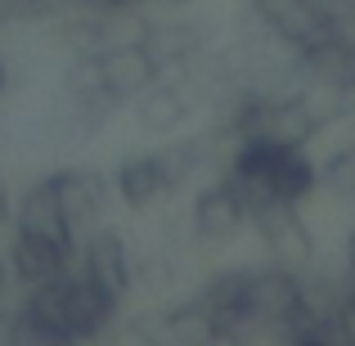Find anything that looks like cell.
I'll return each instance as SVG.
<instances>
[{"label":"cell","mask_w":355,"mask_h":346,"mask_svg":"<svg viewBox=\"0 0 355 346\" xmlns=\"http://www.w3.org/2000/svg\"><path fill=\"white\" fill-rule=\"evenodd\" d=\"M220 180L239 193L252 216L270 202H306L311 193H320V166L311 148H293L279 139H239L220 166Z\"/></svg>","instance_id":"1"},{"label":"cell","mask_w":355,"mask_h":346,"mask_svg":"<svg viewBox=\"0 0 355 346\" xmlns=\"http://www.w3.org/2000/svg\"><path fill=\"white\" fill-rule=\"evenodd\" d=\"M202 86H207V77H171V72H162L144 95L130 99V121H135V130L148 135V139L180 135L202 108V99H198Z\"/></svg>","instance_id":"2"},{"label":"cell","mask_w":355,"mask_h":346,"mask_svg":"<svg viewBox=\"0 0 355 346\" xmlns=\"http://www.w3.org/2000/svg\"><path fill=\"white\" fill-rule=\"evenodd\" d=\"M248 9L257 18V27H266L288 54L347 23L342 0H248Z\"/></svg>","instance_id":"3"},{"label":"cell","mask_w":355,"mask_h":346,"mask_svg":"<svg viewBox=\"0 0 355 346\" xmlns=\"http://www.w3.org/2000/svg\"><path fill=\"white\" fill-rule=\"evenodd\" d=\"M306 302V275L288 270L279 261H261L252 266V284H248V315H252V338H279L284 320Z\"/></svg>","instance_id":"4"},{"label":"cell","mask_w":355,"mask_h":346,"mask_svg":"<svg viewBox=\"0 0 355 346\" xmlns=\"http://www.w3.org/2000/svg\"><path fill=\"white\" fill-rule=\"evenodd\" d=\"M293 72L306 90H324V95H338V99L351 104V90H355V27L342 23L338 32L293 50Z\"/></svg>","instance_id":"5"},{"label":"cell","mask_w":355,"mask_h":346,"mask_svg":"<svg viewBox=\"0 0 355 346\" xmlns=\"http://www.w3.org/2000/svg\"><path fill=\"white\" fill-rule=\"evenodd\" d=\"M252 234L261 239L270 261L288 270H311L320 261V239H315L311 220L302 216V202H270V207L252 211Z\"/></svg>","instance_id":"6"},{"label":"cell","mask_w":355,"mask_h":346,"mask_svg":"<svg viewBox=\"0 0 355 346\" xmlns=\"http://www.w3.org/2000/svg\"><path fill=\"white\" fill-rule=\"evenodd\" d=\"M77 248L81 243H68V239H50V234H36V230H9L5 239V266H9V279L18 288H41L50 279L77 270Z\"/></svg>","instance_id":"7"},{"label":"cell","mask_w":355,"mask_h":346,"mask_svg":"<svg viewBox=\"0 0 355 346\" xmlns=\"http://www.w3.org/2000/svg\"><path fill=\"white\" fill-rule=\"evenodd\" d=\"M243 230H252V216H248L239 193L230 189L220 175L211 184H198V193H193V202H189V239L198 243L202 252H216V248L239 243Z\"/></svg>","instance_id":"8"},{"label":"cell","mask_w":355,"mask_h":346,"mask_svg":"<svg viewBox=\"0 0 355 346\" xmlns=\"http://www.w3.org/2000/svg\"><path fill=\"white\" fill-rule=\"evenodd\" d=\"M77 270L90 275L99 288H108L117 302H130V293H135V252H130V239L117 225H108V220L81 239Z\"/></svg>","instance_id":"9"},{"label":"cell","mask_w":355,"mask_h":346,"mask_svg":"<svg viewBox=\"0 0 355 346\" xmlns=\"http://www.w3.org/2000/svg\"><path fill=\"white\" fill-rule=\"evenodd\" d=\"M113 193L126 211L135 216H148L157 211L166 198H175V184L171 171H166L162 153L157 148H135V153H121L113 166Z\"/></svg>","instance_id":"10"},{"label":"cell","mask_w":355,"mask_h":346,"mask_svg":"<svg viewBox=\"0 0 355 346\" xmlns=\"http://www.w3.org/2000/svg\"><path fill=\"white\" fill-rule=\"evenodd\" d=\"M54 184H59L63 216H68V230L77 234V243L108 220V207H113V198H117L113 175L95 171V166H59V171H54Z\"/></svg>","instance_id":"11"},{"label":"cell","mask_w":355,"mask_h":346,"mask_svg":"<svg viewBox=\"0 0 355 346\" xmlns=\"http://www.w3.org/2000/svg\"><path fill=\"white\" fill-rule=\"evenodd\" d=\"M95 63H99V81H104V90L117 99L121 108H130V99L144 95V90L162 77L157 59L148 54V45L139 41V36H130V41H108L104 50L95 54Z\"/></svg>","instance_id":"12"},{"label":"cell","mask_w":355,"mask_h":346,"mask_svg":"<svg viewBox=\"0 0 355 346\" xmlns=\"http://www.w3.org/2000/svg\"><path fill=\"white\" fill-rule=\"evenodd\" d=\"M14 225L18 230H36V234H50V239H68L77 243V234L68 230V216H63V202H59V184H54V171L36 175L32 184L14 193Z\"/></svg>","instance_id":"13"},{"label":"cell","mask_w":355,"mask_h":346,"mask_svg":"<svg viewBox=\"0 0 355 346\" xmlns=\"http://www.w3.org/2000/svg\"><path fill=\"white\" fill-rule=\"evenodd\" d=\"M333 320H338L342 346H355V279L347 284V293L338 297V311H333Z\"/></svg>","instance_id":"14"},{"label":"cell","mask_w":355,"mask_h":346,"mask_svg":"<svg viewBox=\"0 0 355 346\" xmlns=\"http://www.w3.org/2000/svg\"><path fill=\"white\" fill-rule=\"evenodd\" d=\"M5 230H14V198H9V184L0 175V234Z\"/></svg>","instance_id":"15"},{"label":"cell","mask_w":355,"mask_h":346,"mask_svg":"<svg viewBox=\"0 0 355 346\" xmlns=\"http://www.w3.org/2000/svg\"><path fill=\"white\" fill-rule=\"evenodd\" d=\"M342 261H347V270H351V279H355V225L347 230V239H342Z\"/></svg>","instance_id":"16"},{"label":"cell","mask_w":355,"mask_h":346,"mask_svg":"<svg viewBox=\"0 0 355 346\" xmlns=\"http://www.w3.org/2000/svg\"><path fill=\"white\" fill-rule=\"evenodd\" d=\"M5 288H9V266H5V257H0V311H5Z\"/></svg>","instance_id":"17"},{"label":"cell","mask_w":355,"mask_h":346,"mask_svg":"<svg viewBox=\"0 0 355 346\" xmlns=\"http://www.w3.org/2000/svg\"><path fill=\"white\" fill-rule=\"evenodd\" d=\"M5 90H9V63H5V54H0V99H5Z\"/></svg>","instance_id":"18"},{"label":"cell","mask_w":355,"mask_h":346,"mask_svg":"<svg viewBox=\"0 0 355 346\" xmlns=\"http://www.w3.org/2000/svg\"><path fill=\"white\" fill-rule=\"evenodd\" d=\"M351 198H355V189H351Z\"/></svg>","instance_id":"19"}]
</instances>
